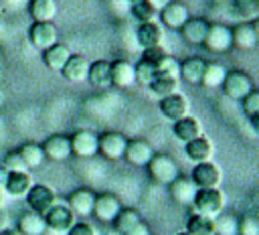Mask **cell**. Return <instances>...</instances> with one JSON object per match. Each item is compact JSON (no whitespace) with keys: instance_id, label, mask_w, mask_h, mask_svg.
Returning a JSON list of instances; mask_svg holds the SVG:
<instances>
[{"instance_id":"obj_19","label":"cell","mask_w":259,"mask_h":235,"mask_svg":"<svg viewBox=\"0 0 259 235\" xmlns=\"http://www.w3.org/2000/svg\"><path fill=\"white\" fill-rule=\"evenodd\" d=\"M93 203H95V192L89 188H77L67 199V207L73 211L75 217H89L93 213Z\"/></svg>"},{"instance_id":"obj_11","label":"cell","mask_w":259,"mask_h":235,"mask_svg":"<svg viewBox=\"0 0 259 235\" xmlns=\"http://www.w3.org/2000/svg\"><path fill=\"white\" fill-rule=\"evenodd\" d=\"M158 107H160L162 115H164L166 120H170L172 124L178 122V120H182V118H186V115H190V103H188V99H186L184 95H180V93L162 97L160 103H158Z\"/></svg>"},{"instance_id":"obj_23","label":"cell","mask_w":259,"mask_h":235,"mask_svg":"<svg viewBox=\"0 0 259 235\" xmlns=\"http://www.w3.org/2000/svg\"><path fill=\"white\" fill-rule=\"evenodd\" d=\"M87 81L95 89H107V87H111V61H105V59L93 61L89 65Z\"/></svg>"},{"instance_id":"obj_45","label":"cell","mask_w":259,"mask_h":235,"mask_svg":"<svg viewBox=\"0 0 259 235\" xmlns=\"http://www.w3.org/2000/svg\"><path fill=\"white\" fill-rule=\"evenodd\" d=\"M127 235H150V227H148V223L146 221H140Z\"/></svg>"},{"instance_id":"obj_5","label":"cell","mask_w":259,"mask_h":235,"mask_svg":"<svg viewBox=\"0 0 259 235\" xmlns=\"http://www.w3.org/2000/svg\"><path fill=\"white\" fill-rule=\"evenodd\" d=\"M225 89V93L231 99H243L245 95H249L253 91V79L245 73V71H227L225 81L221 85Z\"/></svg>"},{"instance_id":"obj_4","label":"cell","mask_w":259,"mask_h":235,"mask_svg":"<svg viewBox=\"0 0 259 235\" xmlns=\"http://www.w3.org/2000/svg\"><path fill=\"white\" fill-rule=\"evenodd\" d=\"M190 178H192V182L196 184V188H221L223 170H221L212 160H208V162H198V164H194Z\"/></svg>"},{"instance_id":"obj_26","label":"cell","mask_w":259,"mask_h":235,"mask_svg":"<svg viewBox=\"0 0 259 235\" xmlns=\"http://www.w3.org/2000/svg\"><path fill=\"white\" fill-rule=\"evenodd\" d=\"M178 87H180V77L156 73V79L148 85V91L152 93V97L162 99V97H168V95L178 93Z\"/></svg>"},{"instance_id":"obj_28","label":"cell","mask_w":259,"mask_h":235,"mask_svg":"<svg viewBox=\"0 0 259 235\" xmlns=\"http://www.w3.org/2000/svg\"><path fill=\"white\" fill-rule=\"evenodd\" d=\"M206 61L202 57H188L180 63V79H184L190 85H198L202 81Z\"/></svg>"},{"instance_id":"obj_46","label":"cell","mask_w":259,"mask_h":235,"mask_svg":"<svg viewBox=\"0 0 259 235\" xmlns=\"http://www.w3.org/2000/svg\"><path fill=\"white\" fill-rule=\"evenodd\" d=\"M170 2H172V0H146V4H148V6H152L158 14H160V12H162Z\"/></svg>"},{"instance_id":"obj_10","label":"cell","mask_w":259,"mask_h":235,"mask_svg":"<svg viewBox=\"0 0 259 235\" xmlns=\"http://www.w3.org/2000/svg\"><path fill=\"white\" fill-rule=\"evenodd\" d=\"M28 38L32 47H36L38 51H45L53 47L55 43H59V32H57L55 22H32L28 30Z\"/></svg>"},{"instance_id":"obj_25","label":"cell","mask_w":259,"mask_h":235,"mask_svg":"<svg viewBox=\"0 0 259 235\" xmlns=\"http://www.w3.org/2000/svg\"><path fill=\"white\" fill-rule=\"evenodd\" d=\"M136 83V71H134V65L125 59H117L111 63V85L115 87H132Z\"/></svg>"},{"instance_id":"obj_42","label":"cell","mask_w":259,"mask_h":235,"mask_svg":"<svg viewBox=\"0 0 259 235\" xmlns=\"http://www.w3.org/2000/svg\"><path fill=\"white\" fill-rule=\"evenodd\" d=\"M233 10H235L237 16H241V18H245V20H255V18H257L253 0H235V2H233Z\"/></svg>"},{"instance_id":"obj_13","label":"cell","mask_w":259,"mask_h":235,"mask_svg":"<svg viewBox=\"0 0 259 235\" xmlns=\"http://www.w3.org/2000/svg\"><path fill=\"white\" fill-rule=\"evenodd\" d=\"M136 41L138 45L146 51V49H158L164 45V26L162 22H146V24H138L136 30Z\"/></svg>"},{"instance_id":"obj_17","label":"cell","mask_w":259,"mask_h":235,"mask_svg":"<svg viewBox=\"0 0 259 235\" xmlns=\"http://www.w3.org/2000/svg\"><path fill=\"white\" fill-rule=\"evenodd\" d=\"M152 156H154V150H152L150 142H146L144 138L127 140V148H125L123 158L130 164H134V166H148V162L152 160Z\"/></svg>"},{"instance_id":"obj_27","label":"cell","mask_w":259,"mask_h":235,"mask_svg":"<svg viewBox=\"0 0 259 235\" xmlns=\"http://www.w3.org/2000/svg\"><path fill=\"white\" fill-rule=\"evenodd\" d=\"M71 55H73V53H71V49H69L67 45L55 43L53 47H49V49L42 51V61H45V65H47L51 71H59V73H61V69L65 67V63L69 61Z\"/></svg>"},{"instance_id":"obj_8","label":"cell","mask_w":259,"mask_h":235,"mask_svg":"<svg viewBox=\"0 0 259 235\" xmlns=\"http://www.w3.org/2000/svg\"><path fill=\"white\" fill-rule=\"evenodd\" d=\"M127 148V138L121 132H105L99 136V154L107 160L123 158Z\"/></svg>"},{"instance_id":"obj_20","label":"cell","mask_w":259,"mask_h":235,"mask_svg":"<svg viewBox=\"0 0 259 235\" xmlns=\"http://www.w3.org/2000/svg\"><path fill=\"white\" fill-rule=\"evenodd\" d=\"M184 154L188 156V160H192L194 164L198 162H208L214 156V142L206 136H200L188 144H184Z\"/></svg>"},{"instance_id":"obj_47","label":"cell","mask_w":259,"mask_h":235,"mask_svg":"<svg viewBox=\"0 0 259 235\" xmlns=\"http://www.w3.org/2000/svg\"><path fill=\"white\" fill-rule=\"evenodd\" d=\"M6 178H8V170L0 164V194H4V186H6Z\"/></svg>"},{"instance_id":"obj_32","label":"cell","mask_w":259,"mask_h":235,"mask_svg":"<svg viewBox=\"0 0 259 235\" xmlns=\"http://www.w3.org/2000/svg\"><path fill=\"white\" fill-rule=\"evenodd\" d=\"M18 154L22 156V160H24V164H26L28 170H34V168L42 166V162L47 160V158H45V152H42V146L36 144V142H26V144H22V146L18 148Z\"/></svg>"},{"instance_id":"obj_9","label":"cell","mask_w":259,"mask_h":235,"mask_svg":"<svg viewBox=\"0 0 259 235\" xmlns=\"http://www.w3.org/2000/svg\"><path fill=\"white\" fill-rule=\"evenodd\" d=\"M26 203H28L30 211H34L38 215H45L59 201H57V194H55V190L51 186H47V184H32V188L26 194Z\"/></svg>"},{"instance_id":"obj_7","label":"cell","mask_w":259,"mask_h":235,"mask_svg":"<svg viewBox=\"0 0 259 235\" xmlns=\"http://www.w3.org/2000/svg\"><path fill=\"white\" fill-rule=\"evenodd\" d=\"M121 201L113 194V192H101L95 194V203H93V217L101 223H113V219L117 217V213L121 211Z\"/></svg>"},{"instance_id":"obj_31","label":"cell","mask_w":259,"mask_h":235,"mask_svg":"<svg viewBox=\"0 0 259 235\" xmlns=\"http://www.w3.org/2000/svg\"><path fill=\"white\" fill-rule=\"evenodd\" d=\"M28 12L34 22H53L59 12V4L57 0H30Z\"/></svg>"},{"instance_id":"obj_30","label":"cell","mask_w":259,"mask_h":235,"mask_svg":"<svg viewBox=\"0 0 259 235\" xmlns=\"http://www.w3.org/2000/svg\"><path fill=\"white\" fill-rule=\"evenodd\" d=\"M231 36H233V45L241 51H253L257 47V36L251 22H241L235 28H231Z\"/></svg>"},{"instance_id":"obj_6","label":"cell","mask_w":259,"mask_h":235,"mask_svg":"<svg viewBox=\"0 0 259 235\" xmlns=\"http://www.w3.org/2000/svg\"><path fill=\"white\" fill-rule=\"evenodd\" d=\"M71 138V152L77 158H93L99 152V136L91 130H79Z\"/></svg>"},{"instance_id":"obj_15","label":"cell","mask_w":259,"mask_h":235,"mask_svg":"<svg viewBox=\"0 0 259 235\" xmlns=\"http://www.w3.org/2000/svg\"><path fill=\"white\" fill-rule=\"evenodd\" d=\"M190 18V10L184 2H178V0H172L162 12H160V20H162V26H168V28H174V30H180L186 20Z\"/></svg>"},{"instance_id":"obj_22","label":"cell","mask_w":259,"mask_h":235,"mask_svg":"<svg viewBox=\"0 0 259 235\" xmlns=\"http://www.w3.org/2000/svg\"><path fill=\"white\" fill-rule=\"evenodd\" d=\"M89 61L83 55H71L69 61L65 63V67L61 69V75L69 81V83H81L87 79L89 73Z\"/></svg>"},{"instance_id":"obj_54","label":"cell","mask_w":259,"mask_h":235,"mask_svg":"<svg viewBox=\"0 0 259 235\" xmlns=\"http://www.w3.org/2000/svg\"><path fill=\"white\" fill-rule=\"evenodd\" d=\"M253 217H255V221H257V225H259V211H257V213H255Z\"/></svg>"},{"instance_id":"obj_14","label":"cell","mask_w":259,"mask_h":235,"mask_svg":"<svg viewBox=\"0 0 259 235\" xmlns=\"http://www.w3.org/2000/svg\"><path fill=\"white\" fill-rule=\"evenodd\" d=\"M231 45H233L231 28L221 22H210L206 38H204V47L212 53H225L227 49H231Z\"/></svg>"},{"instance_id":"obj_41","label":"cell","mask_w":259,"mask_h":235,"mask_svg":"<svg viewBox=\"0 0 259 235\" xmlns=\"http://www.w3.org/2000/svg\"><path fill=\"white\" fill-rule=\"evenodd\" d=\"M241 105H243V111H245V115L249 120L255 118V115H259V91L253 89L249 95H245L241 99Z\"/></svg>"},{"instance_id":"obj_34","label":"cell","mask_w":259,"mask_h":235,"mask_svg":"<svg viewBox=\"0 0 259 235\" xmlns=\"http://www.w3.org/2000/svg\"><path fill=\"white\" fill-rule=\"evenodd\" d=\"M186 233L188 235H214V221L210 217L192 213L186 221Z\"/></svg>"},{"instance_id":"obj_1","label":"cell","mask_w":259,"mask_h":235,"mask_svg":"<svg viewBox=\"0 0 259 235\" xmlns=\"http://www.w3.org/2000/svg\"><path fill=\"white\" fill-rule=\"evenodd\" d=\"M225 203H227V199L221 188H198L190 207H192V213L214 219L217 215H221L225 211Z\"/></svg>"},{"instance_id":"obj_50","label":"cell","mask_w":259,"mask_h":235,"mask_svg":"<svg viewBox=\"0 0 259 235\" xmlns=\"http://www.w3.org/2000/svg\"><path fill=\"white\" fill-rule=\"evenodd\" d=\"M251 24H253V30H255V36H257V43H259V18H255Z\"/></svg>"},{"instance_id":"obj_49","label":"cell","mask_w":259,"mask_h":235,"mask_svg":"<svg viewBox=\"0 0 259 235\" xmlns=\"http://www.w3.org/2000/svg\"><path fill=\"white\" fill-rule=\"evenodd\" d=\"M251 124H253V130H255V134H259V115L251 118Z\"/></svg>"},{"instance_id":"obj_29","label":"cell","mask_w":259,"mask_h":235,"mask_svg":"<svg viewBox=\"0 0 259 235\" xmlns=\"http://www.w3.org/2000/svg\"><path fill=\"white\" fill-rule=\"evenodd\" d=\"M16 229L22 233V235H45L47 233V223H45V217L34 213V211H26L18 217V225Z\"/></svg>"},{"instance_id":"obj_18","label":"cell","mask_w":259,"mask_h":235,"mask_svg":"<svg viewBox=\"0 0 259 235\" xmlns=\"http://www.w3.org/2000/svg\"><path fill=\"white\" fill-rule=\"evenodd\" d=\"M32 184H34V180H32L30 172H8L4 194L10 199H26Z\"/></svg>"},{"instance_id":"obj_37","label":"cell","mask_w":259,"mask_h":235,"mask_svg":"<svg viewBox=\"0 0 259 235\" xmlns=\"http://www.w3.org/2000/svg\"><path fill=\"white\" fill-rule=\"evenodd\" d=\"M154 65V69H156V73H162V75H176V77H180V63L172 57V55H168V53H164L156 63H152Z\"/></svg>"},{"instance_id":"obj_35","label":"cell","mask_w":259,"mask_h":235,"mask_svg":"<svg viewBox=\"0 0 259 235\" xmlns=\"http://www.w3.org/2000/svg\"><path fill=\"white\" fill-rule=\"evenodd\" d=\"M214 235H239V217L233 213H221L214 219Z\"/></svg>"},{"instance_id":"obj_43","label":"cell","mask_w":259,"mask_h":235,"mask_svg":"<svg viewBox=\"0 0 259 235\" xmlns=\"http://www.w3.org/2000/svg\"><path fill=\"white\" fill-rule=\"evenodd\" d=\"M239 235H259V225L253 215H245L239 219Z\"/></svg>"},{"instance_id":"obj_51","label":"cell","mask_w":259,"mask_h":235,"mask_svg":"<svg viewBox=\"0 0 259 235\" xmlns=\"http://www.w3.org/2000/svg\"><path fill=\"white\" fill-rule=\"evenodd\" d=\"M253 6H255V12H257V18H259V0H253Z\"/></svg>"},{"instance_id":"obj_52","label":"cell","mask_w":259,"mask_h":235,"mask_svg":"<svg viewBox=\"0 0 259 235\" xmlns=\"http://www.w3.org/2000/svg\"><path fill=\"white\" fill-rule=\"evenodd\" d=\"M140 2H146V0H130V4L134 6V4H140Z\"/></svg>"},{"instance_id":"obj_12","label":"cell","mask_w":259,"mask_h":235,"mask_svg":"<svg viewBox=\"0 0 259 235\" xmlns=\"http://www.w3.org/2000/svg\"><path fill=\"white\" fill-rule=\"evenodd\" d=\"M40 146H42L45 158H49L53 162H63L73 154L71 152V138L65 134H53Z\"/></svg>"},{"instance_id":"obj_3","label":"cell","mask_w":259,"mask_h":235,"mask_svg":"<svg viewBox=\"0 0 259 235\" xmlns=\"http://www.w3.org/2000/svg\"><path fill=\"white\" fill-rule=\"evenodd\" d=\"M42 217H45V223H47V231L61 233V235H67V231L77 223V221H75V215H73V211L67 207V203H57V205H53Z\"/></svg>"},{"instance_id":"obj_24","label":"cell","mask_w":259,"mask_h":235,"mask_svg":"<svg viewBox=\"0 0 259 235\" xmlns=\"http://www.w3.org/2000/svg\"><path fill=\"white\" fill-rule=\"evenodd\" d=\"M208 26H210V22L204 18H188L186 24L180 28V34L190 45H204Z\"/></svg>"},{"instance_id":"obj_2","label":"cell","mask_w":259,"mask_h":235,"mask_svg":"<svg viewBox=\"0 0 259 235\" xmlns=\"http://www.w3.org/2000/svg\"><path fill=\"white\" fill-rule=\"evenodd\" d=\"M146 168H148V172H150V176H152L154 182L166 184V186L180 176V170H178L176 160L172 156H168V154H154Z\"/></svg>"},{"instance_id":"obj_21","label":"cell","mask_w":259,"mask_h":235,"mask_svg":"<svg viewBox=\"0 0 259 235\" xmlns=\"http://www.w3.org/2000/svg\"><path fill=\"white\" fill-rule=\"evenodd\" d=\"M168 188H170L172 201L178 203V205H186V207L192 205V201L198 192V188H196V184L192 182L190 176H178L174 182L168 184Z\"/></svg>"},{"instance_id":"obj_56","label":"cell","mask_w":259,"mask_h":235,"mask_svg":"<svg viewBox=\"0 0 259 235\" xmlns=\"http://www.w3.org/2000/svg\"><path fill=\"white\" fill-rule=\"evenodd\" d=\"M105 235H109V233H105Z\"/></svg>"},{"instance_id":"obj_40","label":"cell","mask_w":259,"mask_h":235,"mask_svg":"<svg viewBox=\"0 0 259 235\" xmlns=\"http://www.w3.org/2000/svg\"><path fill=\"white\" fill-rule=\"evenodd\" d=\"M2 166H4L8 172H28V168H26V164H24L22 156L18 154V150H12V152H8V154L4 156V162H2Z\"/></svg>"},{"instance_id":"obj_44","label":"cell","mask_w":259,"mask_h":235,"mask_svg":"<svg viewBox=\"0 0 259 235\" xmlns=\"http://www.w3.org/2000/svg\"><path fill=\"white\" fill-rule=\"evenodd\" d=\"M67 235H97V231H95L93 225L81 221V223H75V225L67 231Z\"/></svg>"},{"instance_id":"obj_38","label":"cell","mask_w":259,"mask_h":235,"mask_svg":"<svg viewBox=\"0 0 259 235\" xmlns=\"http://www.w3.org/2000/svg\"><path fill=\"white\" fill-rule=\"evenodd\" d=\"M132 14H134V18L138 20V24H146V22H158L160 20V14L152 8V6H148L146 2H140V4H134L132 6Z\"/></svg>"},{"instance_id":"obj_16","label":"cell","mask_w":259,"mask_h":235,"mask_svg":"<svg viewBox=\"0 0 259 235\" xmlns=\"http://www.w3.org/2000/svg\"><path fill=\"white\" fill-rule=\"evenodd\" d=\"M172 134H174V138L180 140L182 144H188V142H192V140L204 136V128H202L200 120H196V118H192V115H186V118L174 122Z\"/></svg>"},{"instance_id":"obj_39","label":"cell","mask_w":259,"mask_h":235,"mask_svg":"<svg viewBox=\"0 0 259 235\" xmlns=\"http://www.w3.org/2000/svg\"><path fill=\"white\" fill-rule=\"evenodd\" d=\"M134 71H136V83H140V85H144V87H148L154 79H156V69H154V65L152 63H148V61H140L138 65H134Z\"/></svg>"},{"instance_id":"obj_48","label":"cell","mask_w":259,"mask_h":235,"mask_svg":"<svg viewBox=\"0 0 259 235\" xmlns=\"http://www.w3.org/2000/svg\"><path fill=\"white\" fill-rule=\"evenodd\" d=\"M0 235H22L18 229H12V227H4L0 229Z\"/></svg>"},{"instance_id":"obj_36","label":"cell","mask_w":259,"mask_h":235,"mask_svg":"<svg viewBox=\"0 0 259 235\" xmlns=\"http://www.w3.org/2000/svg\"><path fill=\"white\" fill-rule=\"evenodd\" d=\"M225 75H227V69L221 63H206L200 85H204V87H221L223 81H225Z\"/></svg>"},{"instance_id":"obj_33","label":"cell","mask_w":259,"mask_h":235,"mask_svg":"<svg viewBox=\"0 0 259 235\" xmlns=\"http://www.w3.org/2000/svg\"><path fill=\"white\" fill-rule=\"evenodd\" d=\"M140 221H142V217H140V213L136 209H121L117 213V217L113 219L115 235H127Z\"/></svg>"},{"instance_id":"obj_55","label":"cell","mask_w":259,"mask_h":235,"mask_svg":"<svg viewBox=\"0 0 259 235\" xmlns=\"http://www.w3.org/2000/svg\"><path fill=\"white\" fill-rule=\"evenodd\" d=\"M178 235H188V233H186V231H184V233H178Z\"/></svg>"},{"instance_id":"obj_53","label":"cell","mask_w":259,"mask_h":235,"mask_svg":"<svg viewBox=\"0 0 259 235\" xmlns=\"http://www.w3.org/2000/svg\"><path fill=\"white\" fill-rule=\"evenodd\" d=\"M4 197H6V194H0V209L4 207Z\"/></svg>"}]
</instances>
